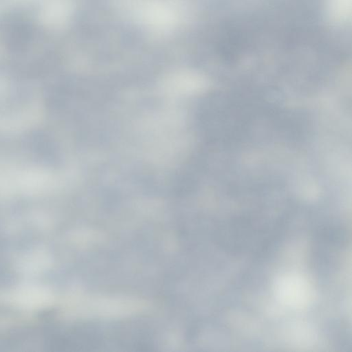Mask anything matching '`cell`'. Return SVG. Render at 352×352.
<instances>
[{
	"label": "cell",
	"mask_w": 352,
	"mask_h": 352,
	"mask_svg": "<svg viewBox=\"0 0 352 352\" xmlns=\"http://www.w3.org/2000/svg\"><path fill=\"white\" fill-rule=\"evenodd\" d=\"M124 16L154 32H165L182 20V0H115Z\"/></svg>",
	"instance_id": "obj_1"
}]
</instances>
